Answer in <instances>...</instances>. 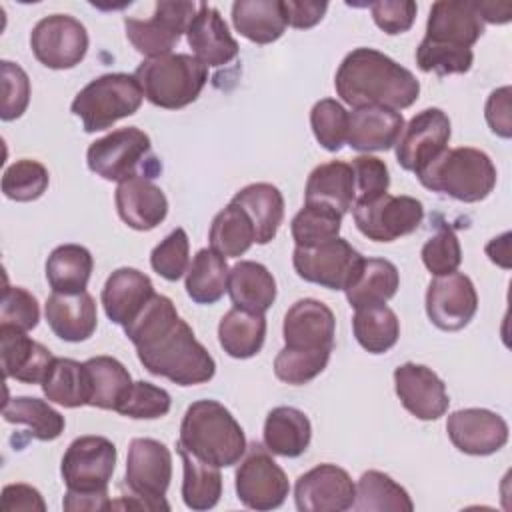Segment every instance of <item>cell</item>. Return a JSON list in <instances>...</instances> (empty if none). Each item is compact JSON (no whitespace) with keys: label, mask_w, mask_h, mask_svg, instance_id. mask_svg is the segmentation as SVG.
Returning <instances> with one entry per match:
<instances>
[{"label":"cell","mask_w":512,"mask_h":512,"mask_svg":"<svg viewBox=\"0 0 512 512\" xmlns=\"http://www.w3.org/2000/svg\"><path fill=\"white\" fill-rule=\"evenodd\" d=\"M2 512H44L46 502L42 494L30 484H8L2 490Z\"/></svg>","instance_id":"obj_57"},{"label":"cell","mask_w":512,"mask_h":512,"mask_svg":"<svg viewBox=\"0 0 512 512\" xmlns=\"http://www.w3.org/2000/svg\"><path fill=\"white\" fill-rule=\"evenodd\" d=\"M186 40L194 58H198L206 68L232 62L240 50L220 12L206 2L198 4L196 14L186 28Z\"/></svg>","instance_id":"obj_23"},{"label":"cell","mask_w":512,"mask_h":512,"mask_svg":"<svg viewBox=\"0 0 512 512\" xmlns=\"http://www.w3.org/2000/svg\"><path fill=\"white\" fill-rule=\"evenodd\" d=\"M152 270L170 280H180L190 266V242L184 228H174L150 254Z\"/></svg>","instance_id":"obj_49"},{"label":"cell","mask_w":512,"mask_h":512,"mask_svg":"<svg viewBox=\"0 0 512 512\" xmlns=\"http://www.w3.org/2000/svg\"><path fill=\"white\" fill-rule=\"evenodd\" d=\"M142 98L144 92L134 74L112 72L90 80L76 94L70 110L80 118L84 132L92 134L132 116L140 108Z\"/></svg>","instance_id":"obj_8"},{"label":"cell","mask_w":512,"mask_h":512,"mask_svg":"<svg viewBox=\"0 0 512 512\" xmlns=\"http://www.w3.org/2000/svg\"><path fill=\"white\" fill-rule=\"evenodd\" d=\"M352 172H354V186H356V202H370L376 200L378 196L388 192L390 186V172L384 160L370 156V154H360L352 158Z\"/></svg>","instance_id":"obj_53"},{"label":"cell","mask_w":512,"mask_h":512,"mask_svg":"<svg viewBox=\"0 0 512 512\" xmlns=\"http://www.w3.org/2000/svg\"><path fill=\"white\" fill-rule=\"evenodd\" d=\"M50 184V174L38 160L22 158L10 164L2 176V192L16 202L38 200Z\"/></svg>","instance_id":"obj_45"},{"label":"cell","mask_w":512,"mask_h":512,"mask_svg":"<svg viewBox=\"0 0 512 512\" xmlns=\"http://www.w3.org/2000/svg\"><path fill=\"white\" fill-rule=\"evenodd\" d=\"M422 262L434 276H444L456 272L462 262V248L458 236L452 228L442 226L436 234H432L422 246Z\"/></svg>","instance_id":"obj_51"},{"label":"cell","mask_w":512,"mask_h":512,"mask_svg":"<svg viewBox=\"0 0 512 512\" xmlns=\"http://www.w3.org/2000/svg\"><path fill=\"white\" fill-rule=\"evenodd\" d=\"M486 254H488V258L494 262V264H498V266H502V268H510V232H504V234H500L498 238H492L488 244H486Z\"/></svg>","instance_id":"obj_60"},{"label":"cell","mask_w":512,"mask_h":512,"mask_svg":"<svg viewBox=\"0 0 512 512\" xmlns=\"http://www.w3.org/2000/svg\"><path fill=\"white\" fill-rule=\"evenodd\" d=\"M178 444L216 468L238 464L248 448L242 426L216 400H196L186 408Z\"/></svg>","instance_id":"obj_4"},{"label":"cell","mask_w":512,"mask_h":512,"mask_svg":"<svg viewBox=\"0 0 512 512\" xmlns=\"http://www.w3.org/2000/svg\"><path fill=\"white\" fill-rule=\"evenodd\" d=\"M352 332L366 352L384 354L398 342L400 320L386 304L364 306L352 316Z\"/></svg>","instance_id":"obj_39"},{"label":"cell","mask_w":512,"mask_h":512,"mask_svg":"<svg viewBox=\"0 0 512 512\" xmlns=\"http://www.w3.org/2000/svg\"><path fill=\"white\" fill-rule=\"evenodd\" d=\"M30 48L40 64L52 70H68L80 64L88 52V32L70 14H50L30 32Z\"/></svg>","instance_id":"obj_14"},{"label":"cell","mask_w":512,"mask_h":512,"mask_svg":"<svg viewBox=\"0 0 512 512\" xmlns=\"http://www.w3.org/2000/svg\"><path fill=\"white\" fill-rule=\"evenodd\" d=\"M88 380V406L118 410L132 386L126 366L112 356H94L84 362Z\"/></svg>","instance_id":"obj_34"},{"label":"cell","mask_w":512,"mask_h":512,"mask_svg":"<svg viewBox=\"0 0 512 512\" xmlns=\"http://www.w3.org/2000/svg\"><path fill=\"white\" fill-rule=\"evenodd\" d=\"M38 320L40 308L36 296L22 286H8L0 304V324L28 332L38 326Z\"/></svg>","instance_id":"obj_54"},{"label":"cell","mask_w":512,"mask_h":512,"mask_svg":"<svg viewBox=\"0 0 512 512\" xmlns=\"http://www.w3.org/2000/svg\"><path fill=\"white\" fill-rule=\"evenodd\" d=\"M114 202L122 222L140 232L156 228L168 214L166 194L148 176H132L118 182Z\"/></svg>","instance_id":"obj_24"},{"label":"cell","mask_w":512,"mask_h":512,"mask_svg":"<svg viewBox=\"0 0 512 512\" xmlns=\"http://www.w3.org/2000/svg\"><path fill=\"white\" fill-rule=\"evenodd\" d=\"M342 226V216L322 204H306L290 222V232L296 246H314L336 238Z\"/></svg>","instance_id":"obj_44"},{"label":"cell","mask_w":512,"mask_h":512,"mask_svg":"<svg viewBox=\"0 0 512 512\" xmlns=\"http://www.w3.org/2000/svg\"><path fill=\"white\" fill-rule=\"evenodd\" d=\"M170 404H172V398L164 388L154 386L152 382H146V380H138V382H132L128 394L124 396L116 412L136 420H154V418L166 416L170 410Z\"/></svg>","instance_id":"obj_48"},{"label":"cell","mask_w":512,"mask_h":512,"mask_svg":"<svg viewBox=\"0 0 512 512\" xmlns=\"http://www.w3.org/2000/svg\"><path fill=\"white\" fill-rule=\"evenodd\" d=\"M290 492L286 472L276 464L270 450L252 444L236 470V496L252 510H274Z\"/></svg>","instance_id":"obj_13"},{"label":"cell","mask_w":512,"mask_h":512,"mask_svg":"<svg viewBox=\"0 0 512 512\" xmlns=\"http://www.w3.org/2000/svg\"><path fill=\"white\" fill-rule=\"evenodd\" d=\"M356 484L336 464H318L298 476L294 502L300 512H344L354 506Z\"/></svg>","instance_id":"obj_16"},{"label":"cell","mask_w":512,"mask_h":512,"mask_svg":"<svg viewBox=\"0 0 512 512\" xmlns=\"http://www.w3.org/2000/svg\"><path fill=\"white\" fill-rule=\"evenodd\" d=\"M134 76L150 104L178 110L200 96L208 68L190 54H164L140 62Z\"/></svg>","instance_id":"obj_6"},{"label":"cell","mask_w":512,"mask_h":512,"mask_svg":"<svg viewBox=\"0 0 512 512\" xmlns=\"http://www.w3.org/2000/svg\"><path fill=\"white\" fill-rule=\"evenodd\" d=\"M334 332H336L334 312L316 298L296 300L288 308L282 324L284 346L294 350H306V352H318V350L332 352Z\"/></svg>","instance_id":"obj_20"},{"label":"cell","mask_w":512,"mask_h":512,"mask_svg":"<svg viewBox=\"0 0 512 512\" xmlns=\"http://www.w3.org/2000/svg\"><path fill=\"white\" fill-rule=\"evenodd\" d=\"M356 200L354 172L348 162L330 160L316 166L304 188L306 204H322L336 210L340 216L352 210Z\"/></svg>","instance_id":"obj_28"},{"label":"cell","mask_w":512,"mask_h":512,"mask_svg":"<svg viewBox=\"0 0 512 512\" xmlns=\"http://www.w3.org/2000/svg\"><path fill=\"white\" fill-rule=\"evenodd\" d=\"M328 360H330V352L326 350L306 352V350H294L284 346L274 358V374L278 380L286 384L300 386L314 380L318 374H322Z\"/></svg>","instance_id":"obj_47"},{"label":"cell","mask_w":512,"mask_h":512,"mask_svg":"<svg viewBox=\"0 0 512 512\" xmlns=\"http://www.w3.org/2000/svg\"><path fill=\"white\" fill-rule=\"evenodd\" d=\"M232 24L256 44L276 42L288 26L282 0H236L232 4Z\"/></svg>","instance_id":"obj_33"},{"label":"cell","mask_w":512,"mask_h":512,"mask_svg":"<svg viewBox=\"0 0 512 512\" xmlns=\"http://www.w3.org/2000/svg\"><path fill=\"white\" fill-rule=\"evenodd\" d=\"M42 392L50 402L64 408H78L88 404V380L84 362L72 358H54L46 378L42 380Z\"/></svg>","instance_id":"obj_43"},{"label":"cell","mask_w":512,"mask_h":512,"mask_svg":"<svg viewBox=\"0 0 512 512\" xmlns=\"http://www.w3.org/2000/svg\"><path fill=\"white\" fill-rule=\"evenodd\" d=\"M0 358L6 378L24 384H42L54 356L40 342L26 336L24 330L0 324Z\"/></svg>","instance_id":"obj_22"},{"label":"cell","mask_w":512,"mask_h":512,"mask_svg":"<svg viewBox=\"0 0 512 512\" xmlns=\"http://www.w3.org/2000/svg\"><path fill=\"white\" fill-rule=\"evenodd\" d=\"M266 338L264 314L246 312L240 308L228 310L218 324V342L232 358L246 360L256 356Z\"/></svg>","instance_id":"obj_35"},{"label":"cell","mask_w":512,"mask_h":512,"mask_svg":"<svg viewBox=\"0 0 512 512\" xmlns=\"http://www.w3.org/2000/svg\"><path fill=\"white\" fill-rule=\"evenodd\" d=\"M196 10L198 4L186 0L156 2L150 18H124L126 38L140 54L148 58L172 54V48L178 44L180 36L186 34Z\"/></svg>","instance_id":"obj_10"},{"label":"cell","mask_w":512,"mask_h":512,"mask_svg":"<svg viewBox=\"0 0 512 512\" xmlns=\"http://www.w3.org/2000/svg\"><path fill=\"white\" fill-rule=\"evenodd\" d=\"M284 6V16H286V24L292 28H312L316 26L326 10H328V2H314V0H282Z\"/></svg>","instance_id":"obj_58"},{"label":"cell","mask_w":512,"mask_h":512,"mask_svg":"<svg viewBox=\"0 0 512 512\" xmlns=\"http://www.w3.org/2000/svg\"><path fill=\"white\" fill-rule=\"evenodd\" d=\"M510 86H502L490 92L484 108L486 122L490 130L500 138L512 136V118H510Z\"/></svg>","instance_id":"obj_56"},{"label":"cell","mask_w":512,"mask_h":512,"mask_svg":"<svg viewBox=\"0 0 512 512\" xmlns=\"http://www.w3.org/2000/svg\"><path fill=\"white\" fill-rule=\"evenodd\" d=\"M450 118L440 108H424L410 118L396 142L398 164L418 174L450 142Z\"/></svg>","instance_id":"obj_15"},{"label":"cell","mask_w":512,"mask_h":512,"mask_svg":"<svg viewBox=\"0 0 512 512\" xmlns=\"http://www.w3.org/2000/svg\"><path fill=\"white\" fill-rule=\"evenodd\" d=\"M472 48H452L422 40L416 48V64L422 72H434L438 76L464 74L472 68Z\"/></svg>","instance_id":"obj_50"},{"label":"cell","mask_w":512,"mask_h":512,"mask_svg":"<svg viewBox=\"0 0 512 512\" xmlns=\"http://www.w3.org/2000/svg\"><path fill=\"white\" fill-rule=\"evenodd\" d=\"M154 294V284L144 272L124 266L106 278L100 300L108 320L126 326L146 308Z\"/></svg>","instance_id":"obj_25"},{"label":"cell","mask_w":512,"mask_h":512,"mask_svg":"<svg viewBox=\"0 0 512 512\" xmlns=\"http://www.w3.org/2000/svg\"><path fill=\"white\" fill-rule=\"evenodd\" d=\"M210 248L224 258H238L256 242V232L250 216L234 202L220 210L208 232Z\"/></svg>","instance_id":"obj_40"},{"label":"cell","mask_w":512,"mask_h":512,"mask_svg":"<svg viewBox=\"0 0 512 512\" xmlns=\"http://www.w3.org/2000/svg\"><path fill=\"white\" fill-rule=\"evenodd\" d=\"M172 480V454L160 440L134 438L128 446L124 484L128 494H122L112 508H144L168 510L164 500Z\"/></svg>","instance_id":"obj_7"},{"label":"cell","mask_w":512,"mask_h":512,"mask_svg":"<svg viewBox=\"0 0 512 512\" xmlns=\"http://www.w3.org/2000/svg\"><path fill=\"white\" fill-rule=\"evenodd\" d=\"M372 18L386 34H402L412 28L418 6L412 0H378L370 4Z\"/></svg>","instance_id":"obj_55"},{"label":"cell","mask_w":512,"mask_h":512,"mask_svg":"<svg viewBox=\"0 0 512 512\" xmlns=\"http://www.w3.org/2000/svg\"><path fill=\"white\" fill-rule=\"evenodd\" d=\"M2 416L10 424H24L30 436L42 442L56 440L64 432V416L48 402L32 396H16L4 402Z\"/></svg>","instance_id":"obj_41"},{"label":"cell","mask_w":512,"mask_h":512,"mask_svg":"<svg viewBox=\"0 0 512 512\" xmlns=\"http://www.w3.org/2000/svg\"><path fill=\"white\" fill-rule=\"evenodd\" d=\"M44 314L50 330L64 342L88 340L98 324L96 302L86 290L76 294L52 292L46 300Z\"/></svg>","instance_id":"obj_26"},{"label":"cell","mask_w":512,"mask_h":512,"mask_svg":"<svg viewBox=\"0 0 512 512\" xmlns=\"http://www.w3.org/2000/svg\"><path fill=\"white\" fill-rule=\"evenodd\" d=\"M450 442L464 454L488 456L508 442L506 420L486 408L456 410L446 420Z\"/></svg>","instance_id":"obj_19"},{"label":"cell","mask_w":512,"mask_h":512,"mask_svg":"<svg viewBox=\"0 0 512 512\" xmlns=\"http://www.w3.org/2000/svg\"><path fill=\"white\" fill-rule=\"evenodd\" d=\"M404 118L396 110L366 106L348 114L346 144L358 152H382L396 146Z\"/></svg>","instance_id":"obj_27"},{"label":"cell","mask_w":512,"mask_h":512,"mask_svg":"<svg viewBox=\"0 0 512 512\" xmlns=\"http://www.w3.org/2000/svg\"><path fill=\"white\" fill-rule=\"evenodd\" d=\"M354 224L368 240L394 242L412 234L424 220V206L412 196L382 194L370 202L352 206Z\"/></svg>","instance_id":"obj_12"},{"label":"cell","mask_w":512,"mask_h":512,"mask_svg":"<svg viewBox=\"0 0 512 512\" xmlns=\"http://www.w3.org/2000/svg\"><path fill=\"white\" fill-rule=\"evenodd\" d=\"M228 294L234 308L264 314L276 300V280L264 264L240 260L230 268Z\"/></svg>","instance_id":"obj_29"},{"label":"cell","mask_w":512,"mask_h":512,"mask_svg":"<svg viewBox=\"0 0 512 512\" xmlns=\"http://www.w3.org/2000/svg\"><path fill=\"white\" fill-rule=\"evenodd\" d=\"M2 72V106H0V118L4 122L20 118L30 102V78L24 72L22 66L2 60L0 62Z\"/></svg>","instance_id":"obj_52"},{"label":"cell","mask_w":512,"mask_h":512,"mask_svg":"<svg viewBox=\"0 0 512 512\" xmlns=\"http://www.w3.org/2000/svg\"><path fill=\"white\" fill-rule=\"evenodd\" d=\"M478 14L482 22L490 24H506L512 18V4L510 2H476Z\"/></svg>","instance_id":"obj_59"},{"label":"cell","mask_w":512,"mask_h":512,"mask_svg":"<svg viewBox=\"0 0 512 512\" xmlns=\"http://www.w3.org/2000/svg\"><path fill=\"white\" fill-rule=\"evenodd\" d=\"M394 388L402 406L418 420H438L448 410L446 384L424 364H400L394 370Z\"/></svg>","instance_id":"obj_18"},{"label":"cell","mask_w":512,"mask_h":512,"mask_svg":"<svg viewBox=\"0 0 512 512\" xmlns=\"http://www.w3.org/2000/svg\"><path fill=\"white\" fill-rule=\"evenodd\" d=\"M484 32L476 2L438 0L432 4L424 40L452 48H472Z\"/></svg>","instance_id":"obj_21"},{"label":"cell","mask_w":512,"mask_h":512,"mask_svg":"<svg viewBox=\"0 0 512 512\" xmlns=\"http://www.w3.org/2000/svg\"><path fill=\"white\" fill-rule=\"evenodd\" d=\"M182 458L184 480H182V500L190 510H210L218 504L222 496V476L220 468L198 460L186 448L176 444Z\"/></svg>","instance_id":"obj_38"},{"label":"cell","mask_w":512,"mask_h":512,"mask_svg":"<svg viewBox=\"0 0 512 512\" xmlns=\"http://www.w3.org/2000/svg\"><path fill=\"white\" fill-rule=\"evenodd\" d=\"M116 446L104 436H80L62 456L60 474L66 484L64 510H112L108 482L116 468Z\"/></svg>","instance_id":"obj_3"},{"label":"cell","mask_w":512,"mask_h":512,"mask_svg":"<svg viewBox=\"0 0 512 512\" xmlns=\"http://www.w3.org/2000/svg\"><path fill=\"white\" fill-rule=\"evenodd\" d=\"M228 274L226 258L212 248H202L186 270V294L196 304H214L228 292Z\"/></svg>","instance_id":"obj_37"},{"label":"cell","mask_w":512,"mask_h":512,"mask_svg":"<svg viewBox=\"0 0 512 512\" xmlns=\"http://www.w3.org/2000/svg\"><path fill=\"white\" fill-rule=\"evenodd\" d=\"M400 286L398 268L384 258H364L352 282L346 286V298L350 306L364 308L374 304H386Z\"/></svg>","instance_id":"obj_32"},{"label":"cell","mask_w":512,"mask_h":512,"mask_svg":"<svg viewBox=\"0 0 512 512\" xmlns=\"http://www.w3.org/2000/svg\"><path fill=\"white\" fill-rule=\"evenodd\" d=\"M364 256L340 236L314 246H296L292 266L296 274L328 290H346Z\"/></svg>","instance_id":"obj_9"},{"label":"cell","mask_w":512,"mask_h":512,"mask_svg":"<svg viewBox=\"0 0 512 512\" xmlns=\"http://www.w3.org/2000/svg\"><path fill=\"white\" fill-rule=\"evenodd\" d=\"M230 202L238 204L250 216L256 232V244H268L274 240L284 220V198L274 184H248L240 188Z\"/></svg>","instance_id":"obj_30"},{"label":"cell","mask_w":512,"mask_h":512,"mask_svg":"<svg viewBox=\"0 0 512 512\" xmlns=\"http://www.w3.org/2000/svg\"><path fill=\"white\" fill-rule=\"evenodd\" d=\"M424 188L446 194L458 202H480L496 186V166L478 148H446L418 174Z\"/></svg>","instance_id":"obj_5"},{"label":"cell","mask_w":512,"mask_h":512,"mask_svg":"<svg viewBox=\"0 0 512 512\" xmlns=\"http://www.w3.org/2000/svg\"><path fill=\"white\" fill-rule=\"evenodd\" d=\"M150 154V136L136 128L126 126L112 130L110 134L94 140L88 146V168L108 182H124L144 168V160Z\"/></svg>","instance_id":"obj_11"},{"label":"cell","mask_w":512,"mask_h":512,"mask_svg":"<svg viewBox=\"0 0 512 512\" xmlns=\"http://www.w3.org/2000/svg\"><path fill=\"white\" fill-rule=\"evenodd\" d=\"M94 258L80 244L56 246L46 260V280L52 292L76 294L86 290L92 276Z\"/></svg>","instance_id":"obj_36"},{"label":"cell","mask_w":512,"mask_h":512,"mask_svg":"<svg viewBox=\"0 0 512 512\" xmlns=\"http://www.w3.org/2000/svg\"><path fill=\"white\" fill-rule=\"evenodd\" d=\"M124 332L140 364L154 376L178 386H194L212 380L216 372L214 358L164 294H154L146 308L124 326Z\"/></svg>","instance_id":"obj_1"},{"label":"cell","mask_w":512,"mask_h":512,"mask_svg":"<svg viewBox=\"0 0 512 512\" xmlns=\"http://www.w3.org/2000/svg\"><path fill=\"white\" fill-rule=\"evenodd\" d=\"M360 512H412L414 504L408 492L388 474L368 470L356 484L354 506Z\"/></svg>","instance_id":"obj_42"},{"label":"cell","mask_w":512,"mask_h":512,"mask_svg":"<svg viewBox=\"0 0 512 512\" xmlns=\"http://www.w3.org/2000/svg\"><path fill=\"white\" fill-rule=\"evenodd\" d=\"M478 310V294L472 280L462 272L436 276L426 290V314L430 322L446 332L468 326Z\"/></svg>","instance_id":"obj_17"},{"label":"cell","mask_w":512,"mask_h":512,"mask_svg":"<svg viewBox=\"0 0 512 512\" xmlns=\"http://www.w3.org/2000/svg\"><path fill=\"white\" fill-rule=\"evenodd\" d=\"M334 88L352 108L380 106L396 112L412 106L420 94V82L408 68L364 46L344 56L334 76Z\"/></svg>","instance_id":"obj_2"},{"label":"cell","mask_w":512,"mask_h":512,"mask_svg":"<svg viewBox=\"0 0 512 512\" xmlns=\"http://www.w3.org/2000/svg\"><path fill=\"white\" fill-rule=\"evenodd\" d=\"M310 126L324 150L338 152L348 136V112L338 100L322 98L310 110Z\"/></svg>","instance_id":"obj_46"},{"label":"cell","mask_w":512,"mask_h":512,"mask_svg":"<svg viewBox=\"0 0 512 512\" xmlns=\"http://www.w3.org/2000/svg\"><path fill=\"white\" fill-rule=\"evenodd\" d=\"M264 446L278 456L296 458L306 452L312 438L308 416L294 406H276L264 420Z\"/></svg>","instance_id":"obj_31"}]
</instances>
